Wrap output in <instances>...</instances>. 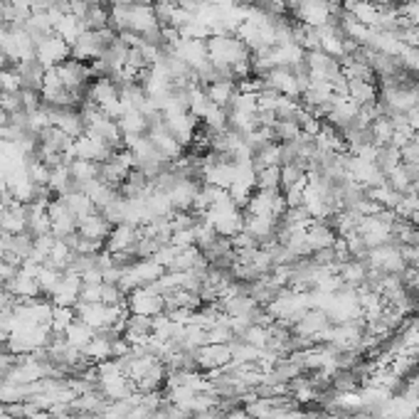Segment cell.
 <instances>
[{
	"instance_id": "cell-1",
	"label": "cell",
	"mask_w": 419,
	"mask_h": 419,
	"mask_svg": "<svg viewBox=\"0 0 419 419\" xmlns=\"http://www.w3.org/2000/svg\"><path fill=\"white\" fill-rule=\"evenodd\" d=\"M207 45V57L212 64H219V67H239V64H247L252 60V50L239 40L234 32H227V35H210L205 37Z\"/></svg>"
},
{
	"instance_id": "cell-2",
	"label": "cell",
	"mask_w": 419,
	"mask_h": 419,
	"mask_svg": "<svg viewBox=\"0 0 419 419\" xmlns=\"http://www.w3.org/2000/svg\"><path fill=\"white\" fill-rule=\"evenodd\" d=\"M370 269L375 271H383V274H402L407 269V262L405 254H402V244L397 239L385 242L380 247H373L365 257Z\"/></svg>"
},
{
	"instance_id": "cell-3",
	"label": "cell",
	"mask_w": 419,
	"mask_h": 419,
	"mask_svg": "<svg viewBox=\"0 0 419 419\" xmlns=\"http://www.w3.org/2000/svg\"><path fill=\"white\" fill-rule=\"evenodd\" d=\"M163 119H165V131H168L182 148L195 143L197 128H200V119H197V116H192L190 111H163Z\"/></svg>"
},
{
	"instance_id": "cell-4",
	"label": "cell",
	"mask_w": 419,
	"mask_h": 419,
	"mask_svg": "<svg viewBox=\"0 0 419 419\" xmlns=\"http://www.w3.org/2000/svg\"><path fill=\"white\" fill-rule=\"evenodd\" d=\"M284 210H286V202H284L281 190H254V195L244 205L247 214L267 219H279Z\"/></svg>"
},
{
	"instance_id": "cell-5",
	"label": "cell",
	"mask_w": 419,
	"mask_h": 419,
	"mask_svg": "<svg viewBox=\"0 0 419 419\" xmlns=\"http://www.w3.org/2000/svg\"><path fill=\"white\" fill-rule=\"evenodd\" d=\"M331 326H333V321L329 319V314H326L324 309H311L304 319L291 326V329L294 333H299L301 338H306V341H311L314 346H319V343H324Z\"/></svg>"
},
{
	"instance_id": "cell-6",
	"label": "cell",
	"mask_w": 419,
	"mask_h": 419,
	"mask_svg": "<svg viewBox=\"0 0 419 419\" xmlns=\"http://www.w3.org/2000/svg\"><path fill=\"white\" fill-rule=\"evenodd\" d=\"M126 309H128V314H138V316L155 319V316L163 314L165 304H163V296H160V294H155L150 286H143V289H133V291L128 294Z\"/></svg>"
},
{
	"instance_id": "cell-7",
	"label": "cell",
	"mask_w": 419,
	"mask_h": 419,
	"mask_svg": "<svg viewBox=\"0 0 419 419\" xmlns=\"http://www.w3.org/2000/svg\"><path fill=\"white\" fill-rule=\"evenodd\" d=\"M138 242H141V227H136V224H116V227H111V234L106 237L104 247L109 254L126 252V254L138 257Z\"/></svg>"
},
{
	"instance_id": "cell-8",
	"label": "cell",
	"mask_w": 419,
	"mask_h": 419,
	"mask_svg": "<svg viewBox=\"0 0 419 419\" xmlns=\"http://www.w3.org/2000/svg\"><path fill=\"white\" fill-rule=\"evenodd\" d=\"M35 57L42 62V67L45 69H55V67H60L64 60L72 57V47H69L60 35L52 32V35H47L45 40L37 45Z\"/></svg>"
},
{
	"instance_id": "cell-9",
	"label": "cell",
	"mask_w": 419,
	"mask_h": 419,
	"mask_svg": "<svg viewBox=\"0 0 419 419\" xmlns=\"http://www.w3.org/2000/svg\"><path fill=\"white\" fill-rule=\"evenodd\" d=\"M195 358L202 373H214L232 363V351H229V343H205L202 348H197Z\"/></svg>"
},
{
	"instance_id": "cell-10",
	"label": "cell",
	"mask_w": 419,
	"mask_h": 419,
	"mask_svg": "<svg viewBox=\"0 0 419 419\" xmlns=\"http://www.w3.org/2000/svg\"><path fill=\"white\" fill-rule=\"evenodd\" d=\"M79 291H82V276L74 271H64L60 284H57V289H55V294L50 296V301L55 306L74 309V304L79 301Z\"/></svg>"
},
{
	"instance_id": "cell-11",
	"label": "cell",
	"mask_w": 419,
	"mask_h": 419,
	"mask_svg": "<svg viewBox=\"0 0 419 419\" xmlns=\"http://www.w3.org/2000/svg\"><path fill=\"white\" fill-rule=\"evenodd\" d=\"M123 338L128 341V346H146L150 338H153V319L128 314L126 326H123Z\"/></svg>"
},
{
	"instance_id": "cell-12",
	"label": "cell",
	"mask_w": 419,
	"mask_h": 419,
	"mask_svg": "<svg viewBox=\"0 0 419 419\" xmlns=\"http://www.w3.org/2000/svg\"><path fill=\"white\" fill-rule=\"evenodd\" d=\"M101 52H104V47H101L96 30H84L82 35L74 40V45H72V57H74V60L87 62V64H91L94 60H99Z\"/></svg>"
},
{
	"instance_id": "cell-13",
	"label": "cell",
	"mask_w": 419,
	"mask_h": 419,
	"mask_svg": "<svg viewBox=\"0 0 419 419\" xmlns=\"http://www.w3.org/2000/svg\"><path fill=\"white\" fill-rule=\"evenodd\" d=\"M77 232L82 234L84 239L99 242V244H106V237L111 234V224L106 222V217L101 212H91L89 217L79 219Z\"/></svg>"
},
{
	"instance_id": "cell-14",
	"label": "cell",
	"mask_w": 419,
	"mask_h": 419,
	"mask_svg": "<svg viewBox=\"0 0 419 419\" xmlns=\"http://www.w3.org/2000/svg\"><path fill=\"white\" fill-rule=\"evenodd\" d=\"M15 69H18V74H20V84H23V89H28V91H40L42 89V79H45L47 69L42 67V62L37 60V57L18 62L15 64Z\"/></svg>"
},
{
	"instance_id": "cell-15",
	"label": "cell",
	"mask_w": 419,
	"mask_h": 419,
	"mask_svg": "<svg viewBox=\"0 0 419 419\" xmlns=\"http://www.w3.org/2000/svg\"><path fill=\"white\" fill-rule=\"evenodd\" d=\"M333 99V89L329 82H319V79H311L309 87H306L304 91H301L299 101L306 106V109H321L324 104H329V101Z\"/></svg>"
},
{
	"instance_id": "cell-16",
	"label": "cell",
	"mask_w": 419,
	"mask_h": 419,
	"mask_svg": "<svg viewBox=\"0 0 419 419\" xmlns=\"http://www.w3.org/2000/svg\"><path fill=\"white\" fill-rule=\"evenodd\" d=\"M343 8L356 18V23L365 25V28H375V23H378L380 8L370 0H346Z\"/></svg>"
},
{
	"instance_id": "cell-17",
	"label": "cell",
	"mask_w": 419,
	"mask_h": 419,
	"mask_svg": "<svg viewBox=\"0 0 419 419\" xmlns=\"http://www.w3.org/2000/svg\"><path fill=\"white\" fill-rule=\"evenodd\" d=\"M60 200L67 205L69 212L77 217V222H79V219H84V217H89L91 212H99L87 192H69V195H62Z\"/></svg>"
},
{
	"instance_id": "cell-18",
	"label": "cell",
	"mask_w": 419,
	"mask_h": 419,
	"mask_svg": "<svg viewBox=\"0 0 419 419\" xmlns=\"http://www.w3.org/2000/svg\"><path fill=\"white\" fill-rule=\"evenodd\" d=\"M116 121H119L123 138L143 136V133H146V116H143V111H138V109H123V114Z\"/></svg>"
},
{
	"instance_id": "cell-19",
	"label": "cell",
	"mask_w": 419,
	"mask_h": 419,
	"mask_svg": "<svg viewBox=\"0 0 419 419\" xmlns=\"http://www.w3.org/2000/svg\"><path fill=\"white\" fill-rule=\"evenodd\" d=\"M69 173H72V180L77 182L79 190H84V185H87V182L99 178V163H91V160L74 158L72 163H69Z\"/></svg>"
},
{
	"instance_id": "cell-20",
	"label": "cell",
	"mask_w": 419,
	"mask_h": 419,
	"mask_svg": "<svg viewBox=\"0 0 419 419\" xmlns=\"http://www.w3.org/2000/svg\"><path fill=\"white\" fill-rule=\"evenodd\" d=\"M109 13H111V5L101 3V0L91 3V5H89V10H87V15L82 18L84 30H101V28H109Z\"/></svg>"
},
{
	"instance_id": "cell-21",
	"label": "cell",
	"mask_w": 419,
	"mask_h": 419,
	"mask_svg": "<svg viewBox=\"0 0 419 419\" xmlns=\"http://www.w3.org/2000/svg\"><path fill=\"white\" fill-rule=\"evenodd\" d=\"M82 32H84L82 20H79L77 15H72V13L62 15V20L55 25V35H60L69 47L74 45V40H77V37L82 35Z\"/></svg>"
},
{
	"instance_id": "cell-22",
	"label": "cell",
	"mask_w": 419,
	"mask_h": 419,
	"mask_svg": "<svg viewBox=\"0 0 419 419\" xmlns=\"http://www.w3.org/2000/svg\"><path fill=\"white\" fill-rule=\"evenodd\" d=\"M64 338H67L74 348L84 351V348L91 343V338H94V329H89L87 324H82L79 319H74L72 324L67 326V331H64Z\"/></svg>"
},
{
	"instance_id": "cell-23",
	"label": "cell",
	"mask_w": 419,
	"mask_h": 419,
	"mask_svg": "<svg viewBox=\"0 0 419 419\" xmlns=\"http://www.w3.org/2000/svg\"><path fill=\"white\" fill-rule=\"evenodd\" d=\"M205 91H207V96L214 101V104L222 106V109H227V106L232 104L234 94L239 91V87L234 82H214V84H210Z\"/></svg>"
},
{
	"instance_id": "cell-24",
	"label": "cell",
	"mask_w": 419,
	"mask_h": 419,
	"mask_svg": "<svg viewBox=\"0 0 419 419\" xmlns=\"http://www.w3.org/2000/svg\"><path fill=\"white\" fill-rule=\"evenodd\" d=\"M257 190H281V165L257 168Z\"/></svg>"
},
{
	"instance_id": "cell-25",
	"label": "cell",
	"mask_w": 419,
	"mask_h": 419,
	"mask_svg": "<svg viewBox=\"0 0 419 419\" xmlns=\"http://www.w3.org/2000/svg\"><path fill=\"white\" fill-rule=\"evenodd\" d=\"M348 96L356 101L358 106L363 104H373L378 101V84H370V82H351L348 84Z\"/></svg>"
},
{
	"instance_id": "cell-26",
	"label": "cell",
	"mask_w": 419,
	"mask_h": 419,
	"mask_svg": "<svg viewBox=\"0 0 419 419\" xmlns=\"http://www.w3.org/2000/svg\"><path fill=\"white\" fill-rule=\"evenodd\" d=\"M400 163H402L400 148H395L388 143V146H378V150H375V165H378L385 175H388L392 168H397Z\"/></svg>"
},
{
	"instance_id": "cell-27",
	"label": "cell",
	"mask_w": 419,
	"mask_h": 419,
	"mask_svg": "<svg viewBox=\"0 0 419 419\" xmlns=\"http://www.w3.org/2000/svg\"><path fill=\"white\" fill-rule=\"evenodd\" d=\"M309 180V170L299 163H284L281 165V190L294 185H304Z\"/></svg>"
},
{
	"instance_id": "cell-28",
	"label": "cell",
	"mask_w": 419,
	"mask_h": 419,
	"mask_svg": "<svg viewBox=\"0 0 419 419\" xmlns=\"http://www.w3.org/2000/svg\"><path fill=\"white\" fill-rule=\"evenodd\" d=\"M77 319L74 316V309H67V306H52V319H50V331L55 333H64L67 326Z\"/></svg>"
},
{
	"instance_id": "cell-29",
	"label": "cell",
	"mask_w": 419,
	"mask_h": 419,
	"mask_svg": "<svg viewBox=\"0 0 419 419\" xmlns=\"http://www.w3.org/2000/svg\"><path fill=\"white\" fill-rule=\"evenodd\" d=\"M0 109L5 111V114H18V111H25L23 109V89L18 91H0Z\"/></svg>"
},
{
	"instance_id": "cell-30",
	"label": "cell",
	"mask_w": 419,
	"mask_h": 419,
	"mask_svg": "<svg viewBox=\"0 0 419 419\" xmlns=\"http://www.w3.org/2000/svg\"><path fill=\"white\" fill-rule=\"evenodd\" d=\"M400 158H402V163H407V165H419V133H415V136L400 148Z\"/></svg>"
},
{
	"instance_id": "cell-31",
	"label": "cell",
	"mask_w": 419,
	"mask_h": 419,
	"mask_svg": "<svg viewBox=\"0 0 419 419\" xmlns=\"http://www.w3.org/2000/svg\"><path fill=\"white\" fill-rule=\"evenodd\" d=\"M18 89H23L18 69L15 67L3 69V72H0V91H18Z\"/></svg>"
},
{
	"instance_id": "cell-32",
	"label": "cell",
	"mask_w": 419,
	"mask_h": 419,
	"mask_svg": "<svg viewBox=\"0 0 419 419\" xmlns=\"http://www.w3.org/2000/svg\"><path fill=\"white\" fill-rule=\"evenodd\" d=\"M0 419H10V415H8V405H3V402H0Z\"/></svg>"
},
{
	"instance_id": "cell-33",
	"label": "cell",
	"mask_w": 419,
	"mask_h": 419,
	"mask_svg": "<svg viewBox=\"0 0 419 419\" xmlns=\"http://www.w3.org/2000/svg\"><path fill=\"white\" fill-rule=\"evenodd\" d=\"M5 123H8V114H5V111H3V109H0V128H3V126H5Z\"/></svg>"
}]
</instances>
